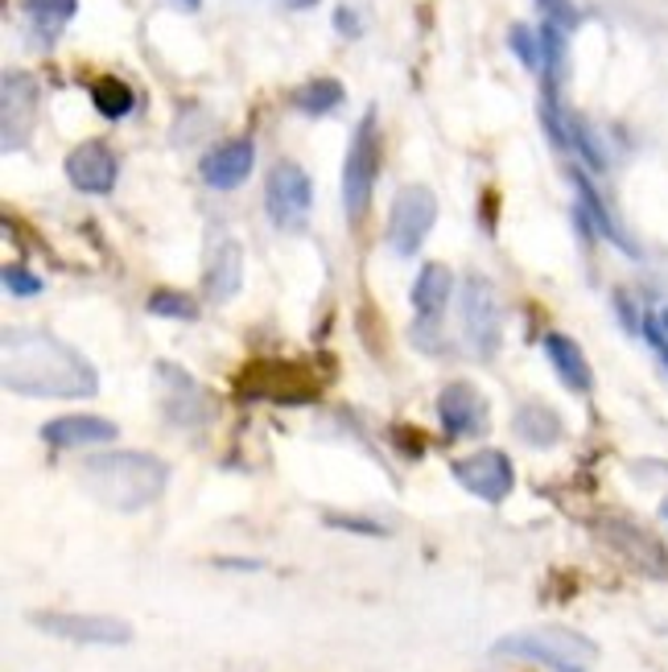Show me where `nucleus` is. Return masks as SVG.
Here are the masks:
<instances>
[{"instance_id":"1","label":"nucleus","mask_w":668,"mask_h":672,"mask_svg":"<svg viewBox=\"0 0 668 672\" xmlns=\"http://www.w3.org/2000/svg\"><path fill=\"white\" fill-rule=\"evenodd\" d=\"M0 375L4 388L21 396H59L83 401L99 392V375L75 346L46 330H4L0 343Z\"/></svg>"},{"instance_id":"2","label":"nucleus","mask_w":668,"mask_h":672,"mask_svg":"<svg viewBox=\"0 0 668 672\" xmlns=\"http://www.w3.org/2000/svg\"><path fill=\"white\" fill-rule=\"evenodd\" d=\"M170 483V467L140 450H112L95 454L83 467V487L112 512H140L149 503L161 500V491Z\"/></svg>"},{"instance_id":"3","label":"nucleus","mask_w":668,"mask_h":672,"mask_svg":"<svg viewBox=\"0 0 668 672\" xmlns=\"http://www.w3.org/2000/svg\"><path fill=\"white\" fill-rule=\"evenodd\" d=\"M491 657L532 660L549 672H591V664L598 660V648H594V640L577 636L570 627H529V631H512V636L491 643Z\"/></svg>"},{"instance_id":"4","label":"nucleus","mask_w":668,"mask_h":672,"mask_svg":"<svg viewBox=\"0 0 668 672\" xmlns=\"http://www.w3.org/2000/svg\"><path fill=\"white\" fill-rule=\"evenodd\" d=\"M380 153H384L380 120H375V108H368L356 128V137H351L347 161H342V206H347V220L351 223L363 220L368 206H372L375 178H380Z\"/></svg>"},{"instance_id":"5","label":"nucleus","mask_w":668,"mask_h":672,"mask_svg":"<svg viewBox=\"0 0 668 672\" xmlns=\"http://www.w3.org/2000/svg\"><path fill=\"white\" fill-rule=\"evenodd\" d=\"M594 532H598V541H603L615 557H623V562L632 565V569H639L644 578H656L665 582L668 578V548L660 536H653L648 529H639L636 520L627 516H603L598 524H594Z\"/></svg>"},{"instance_id":"6","label":"nucleus","mask_w":668,"mask_h":672,"mask_svg":"<svg viewBox=\"0 0 668 672\" xmlns=\"http://www.w3.org/2000/svg\"><path fill=\"white\" fill-rule=\"evenodd\" d=\"M310 206H314L310 173L301 170L297 161H277L265 178L268 220L277 223V227H285V232H297V227H306V220H310Z\"/></svg>"},{"instance_id":"7","label":"nucleus","mask_w":668,"mask_h":672,"mask_svg":"<svg viewBox=\"0 0 668 672\" xmlns=\"http://www.w3.org/2000/svg\"><path fill=\"white\" fill-rule=\"evenodd\" d=\"M437 223V199L430 186H401L396 199H392V215H389V244L396 256H413V252L425 244V235L434 232Z\"/></svg>"},{"instance_id":"8","label":"nucleus","mask_w":668,"mask_h":672,"mask_svg":"<svg viewBox=\"0 0 668 672\" xmlns=\"http://www.w3.org/2000/svg\"><path fill=\"white\" fill-rule=\"evenodd\" d=\"M33 627H42L46 636L71 643H87V648H120L132 640V627L112 615H75V610H38L30 615Z\"/></svg>"},{"instance_id":"9","label":"nucleus","mask_w":668,"mask_h":672,"mask_svg":"<svg viewBox=\"0 0 668 672\" xmlns=\"http://www.w3.org/2000/svg\"><path fill=\"white\" fill-rule=\"evenodd\" d=\"M463 330H467V343L479 360H496L499 343H503V318H499V298L496 289L475 277L463 289Z\"/></svg>"},{"instance_id":"10","label":"nucleus","mask_w":668,"mask_h":672,"mask_svg":"<svg viewBox=\"0 0 668 672\" xmlns=\"http://www.w3.org/2000/svg\"><path fill=\"white\" fill-rule=\"evenodd\" d=\"M450 474L467 487L475 500L483 503H503L516 487V467L503 450H479L450 462Z\"/></svg>"},{"instance_id":"11","label":"nucleus","mask_w":668,"mask_h":672,"mask_svg":"<svg viewBox=\"0 0 668 672\" xmlns=\"http://www.w3.org/2000/svg\"><path fill=\"white\" fill-rule=\"evenodd\" d=\"M437 417L450 438H479L487 434V396L470 380H450L437 392Z\"/></svg>"},{"instance_id":"12","label":"nucleus","mask_w":668,"mask_h":672,"mask_svg":"<svg viewBox=\"0 0 668 672\" xmlns=\"http://www.w3.org/2000/svg\"><path fill=\"white\" fill-rule=\"evenodd\" d=\"M66 178H71V186L83 190V194H112V190H116V178H120V161L112 153V145L87 141L66 153Z\"/></svg>"},{"instance_id":"13","label":"nucleus","mask_w":668,"mask_h":672,"mask_svg":"<svg viewBox=\"0 0 668 672\" xmlns=\"http://www.w3.org/2000/svg\"><path fill=\"white\" fill-rule=\"evenodd\" d=\"M116 438H120L116 422L99 413H71V417H54L42 425V441L54 450H87V446H108Z\"/></svg>"},{"instance_id":"14","label":"nucleus","mask_w":668,"mask_h":672,"mask_svg":"<svg viewBox=\"0 0 668 672\" xmlns=\"http://www.w3.org/2000/svg\"><path fill=\"white\" fill-rule=\"evenodd\" d=\"M252 166H256V141L252 137H235V141L219 145L199 161L202 182L211 190H235L252 178Z\"/></svg>"},{"instance_id":"15","label":"nucleus","mask_w":668,"mask_h":672,"mask_svg":"<svg viewBox=\"0 0 668 672\" xmlns=\"http://www.w3.org/2000/svg\"><path fill=\"white\" fill-rule=\"evenodd\" d=\"M541 351H544V360H549V367L558 372V380L570 392H591L594 388L591 363H586L582 346H577L570 334H561V330H549V334L541 339Z\"/></svg>"},{"instance_id":"16","label":"nucleus","mask_w":668,"mask_h":672,"mask_svg":"<svg viewBox=\"0 0 668 672\" xmlns=\"http://www.w3.org/2000/svg\"><path fill=\"white\" fill-rule=\"evenodd\" d=\"M33 111H38V83L30 75H4V149H17L21 132L30 137Z\"/></svg>"},{"instance_id":"17","label":"nucleus","mask_w":668,"mask_h":672,"mask_svg":"<svg viewBox=\"0 0 668 672\" xmlns=\"http://www.w3.org/2000/svg\"><path fill=\"white\" fill-rule=\"evenodd\" d=\"M450 289H454V273L446 265H421L417 281H413V310H417L421 322H437L442 310L450 306Z\"/></svg>"},{"instance_id":"18","label":"nucleus","mask_w":668,"mask_h":672,"mask_svg":"<svg viewBox=\"0 0 668 672\" xmlns=\"http://www.w3.org/2000/svg\"><path fill=\"white\" fill-rule=\"evenodd\" d=\"M244 285V248L235 239H223L211 252V265H206V298L211 301H232Z\"/></svg>"},{"instance_id":"19","label":"nucleus","mask_w":668,"mask_h":672,"mask_svg":"<svg viewBox=\"0 0 668 672\" xmlns=\"http://www.w3.org/2000/svg\"><path fill=\"white\" fill-rule=\"evenodd\" d=\"M512 429H516V438L524 441V446H532V450H549V446L561 441V434H565V425H561L558 413L549 405H537V401L516 408Z\"/></svg>"},{"instance_id":"20","label":"nucleus","mask_w":668,"mask_h":672,"mask_svg":"<svg viewBox=\"0 0 668 672\" xmlns=\"http://www.w3.org/2000/svg\"><path fill=\"white\" fill-rule=\"evenodd\" d=\"M570 178H574V186H577V206L586 211V220H591L594 232L606 235V239H615L619 248H627V252H632V256H636V248H632V244L623 239L619 223L611 220V211H606V203H603V199H598V190L591 186V178H586V173H582V170H574V173H570Z\"/></svg>"},{"instance_id":"21","label":"nucleus","mask_w":668,"mask_h":672,"mask_svg":"<svg viewBox=\"0 0 668 672\" xmlns=\"http://www.w3.org/2000/svg\"><path fill=\"white\" fill-rule=\"evenodd\" d=\"M21 9L30 13L38 42H42V46H54V38H59L66 21L75 17V0H21Z\"/></svg>"},{"instance_id":"22","label":"nucleus","mask_w":668,"mask_h":672,"mask_svg":"<svg viewBox=\"0 0 668 672\" xmlns=\"http://www.w3.org/2000/svg\"><path fill=\"white\" fill-rule=\"evenodd\" d=\"M92 104L95 111L104 116V120H125V116H132V108H137V92L128 87L125 78H95L92 83Z\"/></svg>"},{"instance_id":"23","label":"nucleus","mask_w":668,"mask_h":672,"mask_svg":"<svg viewBox=\"0 0 668 672\" xmlns=\"http://www.w3.org/2000/svg\"><path fill=\"white\" fill-rule=\"evenodd\" d=\"M289 104L297 111H306V116H327L342 104V83L339 78H310V83H301L294 95H289Z\"/></svg>"},{"instance_id":"24","label":"nucleus","mask_w":668,"mask_h":672,"mask_svg":"<svg viewBox=\"0 0 668 672\" xmlns=\"http://www.w3.org/2000/svg\"><path fill=\"white\" fill-rule=\"evenodd\" d=\"M149 313L153 318H170V322H194L199 306H194V298L178 294V289H157L153 298H149Z\"/></svg>"},{"instance_id":"25","label":"nucleus","mask_w":668,"mask_h":672,"mask_svg":"<svg viewBox=\"0 0 668 672\" xmlns=\"http://www.w3.org/2000/svg\"><path fill=\"white\" fill-rule=\"evenodd\" d=\"M508 46H512V54L520 58V66H529V71H537V66L544 63L541 54V33H532L524 21H516L512 30H508Z\"/></svg>"},{"instance_id":"26","label":"nucleus","mask_w":668,"mask_h":672,"mask_svg":"<svg viewBox=\"0 0 668 672\" xmlns=\"http://www.w3.org/2000/svg\"><path fill=\"white\" fill-rule=\"evenodd\" d=\"M541 54L544 66H549V83H553L561 71V58H565V33H561L558 21H544L541 25Z\"/></svg>"},{"instance_id":"27","label":"nucleus","mask_w":668,"mask_h":672,"mask_svg":"<svg viewBox=\"0 0 668 672\" xmlns=\"http://www.w3.org/2000/svg\"><path fill=\"white\" fill-rule=\"evenodd\" d=\"M4 289H9L13 298H38V294H42V281L33 277L30 268L9 265V268H4Z\"/></svg>"},{"instance_id":"28","label":"nucleus","mask_w":668,"mask_h":672,"mask_svg":"<svg viewBox=\"0 0 668 672\" xmlns=\"http://www.w3.org/2000/svg\"><path fill=\"white\" fill-rule=\"evenodd\" d=\"M327 524H330V529H342V532H359V536H389V529H384V524H375V520L335 516V512H330Z\"/></svg>"},{"instance_id":"29","label":"nucleus","mask_w":668,"mask_h":672,"mask_svg":"<svg viewBox=\"0 0 668 672\" xmlns=\"http://www.w3.org/2000/svg\"><path fill=\"white\" fill-rule=\"evenodd\" d=\"M615 310H619V322H623L627 330H639V327H644V318L636 313V306H632V298H627V294H615Z\"/></svg>"},{"instance_id":"30","label":"nucleus","mask_w":668,"mask_h":672,"mask_svg":"<svg viewBox=\"0 0 668 672\" xmlns=\"http://www.w3.org/2000/svg\"><path fill=\"white\" fill-rule=\"evenodd\" d=\"M335 30H339L342 38H356V33H359V17L351 13L347 4H342V9H335Z\"/></svg>"},{"instance_id":"31","label":"nucleus","mask_w":668,"mask_h":672,"mask_svg":"<svg viewBox=\"0 0 668 672\" xmlns=\"http://www.w3.org/2000/svg\"><path fill=\"white\" fill-rule=\"evenodd\" d=\"M215 565H223V569H261V562H244V557H219Z\"/></svg>"},{"instance_id":"32","label":"nucleus","mask_w":668,"mask_h":672,"mask_svg":"<svg viewBox=\"0 0 668 672\" xmlns=\"http://www.w3.org/2000/svg\"><path fill=\"white\" fill-rule=\"evenodd\" d=\"M173 4H182L187 13H199V9H202V0H173Z\"/></svg>"},{"instance_id":"33","label":"nucleus","mask_w":668,"mask_h":672,"mask_svg":"<svg viewBox=\"0 0 668 672\" xmlns=\"http://www.w3.org/2000/svg\"><path fill=\"white\" fill-rule=\"evenodd\" d=\"M656 322H660V330H665V339H668V310L656 313Z\"/></svg>"},{"instance_id":"34","label":"nucleus","mask_w":668,"mask_h":672,"mask_svg":"<svg viewBox=\"0 0 668 672\" xmlns=\"http://www.w3.org/2000/svg\"><path fill=\"white\" fill-rule=\"evenodd\" d=\"M660 520H665V524H668V495H665V500H660Z\"/></svg>"}]
</instances>
